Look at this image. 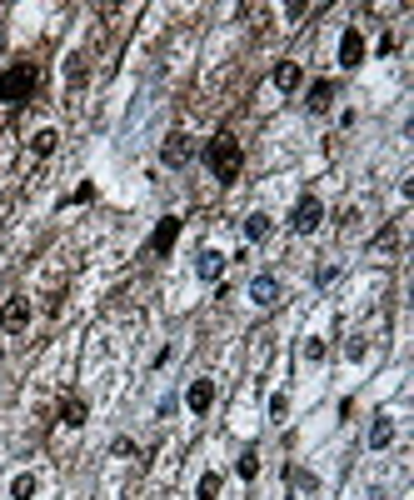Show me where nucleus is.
Here are the masks:
<instances>
[{"mask_svg": "<svg viewBox=\"0 0 414 500\" xmlns=\"http://www.w3.org/2000/svg\"><path fill=\"white\" fill-rule=\"evenodd\" d=\"M185 406H190L195 415H205V410L215 406V380H195V385H190V396H185Z\"/></svg>", "mask_w": 414, "mask_h": 500, "instance_id": "9", "label": "nucleus"}, {"mask_svg": "<svg viewBox=\"0 0 414 500\" xmlns=\"http://www.w3.org/2000/svg\"><path fill=\"white\" fill-rule=\"evenodd\" d=\"M265 236H270V215H260V210H255V215L245 220V240H265Z\"/></svg>", "mask_w": 414, "mask_h": 500, "instance_id": "16", "label": "nucleus"}, {"mask_svg": "<svg viewBox=\"0 0 414 500\" xmlns=\"http://www.w3.org/2000/svg\"><path fill=\"white\" fill-rule=\"evenodd\" d=\"M175 236H180V220H175V215H165L160 226H155V236H150V255H170Z\"/></svg>", "mask_w": 414, "mask_h": 500, "instance_id": "7", "label": "nucleus"}, {"mask_svg": "<svg viewBox=\"0 0 414 500\" xmlns=\"http://www.w3.org/2000/svg\"><path fill=\"white\" fill-rule=\"evenodd\" d=\"M55 145H61V135H55V130H50V126H45V130H35V135H30V150H35V155H50V150H55Z\"/></svg>", "mask_w": 414, "mask_h": 500, "instance_id": "15", "label": "nucleus"}, {"mask_svg": "<svg viewBox=\"0 0 414 500\" xmlns=\"http://www.w3.org/2000/svg\"><path fill=\"white\" fill-rule=\"evenodd\" d=\"M61 420H65V425H85V401H75V396H70V401L61 406Z\"/></svg>", "mask_w": 414, "mask_h": 500, "instance_id": "17", "label": "nucleus"}, {"mask_svg": "<svg viewBox=\"0 0 414 500\" xmlns=\"http://www.w3.org/2000/svg\"><path fill=\"white\" fill-rule=\"evenodd\" d=\"M384 446H394V420L380 415V420L370 425V451H384Z\"/></svg>", "mask_w": 414, "mask_h": 500, "instance_id": "13", "label": "nucleus"}, {"mask_svg": "<svg viewBox=\"0 0 414 500\" xmlns=\"http://www.w3.org/2000/svg\"><path fill=\"white\" fill-rule=\"evenodd\" d=\"M334 95H339V90H334V80H315V85H310V100H305V105L315 110V116H325V110L334 105Z\"/></svg>", "mask_w": 414, "mask_h": 500, "instance_id": "11", "label": "nucleus"}, {"mask_svg": "<svg viewBox=\"0 0 414 500\" xmlns=\"http://www.w3.org/2000/svg\"><path fill=\"white\" fill-rule=\"evenodd\" d=\"M250 300L255 305H275L280 300V281H275V275H255V281H250Z\"/></svg>", "mask_w": 414, "mask_h": 500, "instance_id": "10", "label": "nucleus"}, {"mask_svg": "<svg viewBox=\"0 0 414 500\" xmlns=\"http://www.w3.org/2000/svg\"><path fill=\"white\" fill-rule=\"evenodd\" d=\"M300 85H305L300 61H280V66H275V90H284V95H289V90H300Z\"/></svg>", "mask_w": 414, "mask_h": 500, "instance_id": "8", "label": "nucleus"}, {"mask_svg": "<svg viewBox=\"0 0 414 500\" xmlns=\"http://www.w3.org/2000/svg\"><path fill=\"white\" fill-rule=\"evenodd\" d=\"M305 360H325V341H310L305 346Z\"/></svg>", "mask_w": 414, "mask_h": 500, "instance_id": "22", "label": "nucleus"}, {"mask_svg": "<svg viewBox=\"0 0 414 500\" xmlns=\"http://www.w3.org/2000/svg\"><path fill=\"white\" fill-rule=\"evenodd\" d=\"M394 240H399V231H394V226H384V231L375 236V255H389V250H394Z\"/></svg>", "mask_w": 414, "mask_h": 500, "instance_id": "20", "label": "nucleus"}, {"mask_svg": "<svg viewBox=\"0 0 414 500\" xmlns=\"http://www.w3.org/2000/svg\"><path fill=\"white\" fill-rule=\"evenodd\" d=\"M339 66H344V71H354V66H365V35L354 30V25H349V30L339 35Z\"/></svg>", "mask_w": 414, "mask_h": 500, "instance_id": "5", "label": "nucleus"}, {"mask_svg": "<svg viewBox=\"0 0 414 500\" xmlns=\"http://www.w3.org/2000/svg\"><path fill=\"white\" fill-rule=\"evenodd\" d=\"M320 220H325V200H320V195H300V205H294V215H289L294 236H315Z\"/></svg>", "mask_w": 414, "mask_h": 500, "instance_id": "3", "label": "nucleus"}, {"mask_svg": "<svg viewBox=\"0 0 414 500\" xmlns=\"http://www.w3.org/2000/svg\"><path fill=\"white\" fill-rule=\"evenodd\" d=\"M25 325H30V300H25V295H15L6 310H0V330H11V336H20Z\"/></svg>", "mask_w": 414, "mask_h": 500, "instance_id": "6", "label": "nucleus"}, {"mask_svg": "<svg viewBox=\"0 0 414 500\" xmlns=\"http://www.w3.org/2000/svg\"><path fill=\"white\" fill-rule=\"evenodd\" d=\"M35 495V475H15L11 480V500H30Z\"/></svg>", "mask_w": 414, "mask_h": 500, "instance_id": "19", "label": "nucleus"}, {"mask_svg": "<svg viewBox=\"0 0 414 500\" xmlns=\"http://www.w3.org/2000/svg\"><path fill=\"white\" fill-rule=\"evenodd\" d=\"M35 85H40V71L30 61H15V66L0 71V100H6V105H25L35 95Z\"/></svg>", "mask_w": 414, "mask_h": 500, "instance_id": "2", "label": "nucleus"}, {"mask_svg": "<svg viewBox=\"0 0 414 500\" xmlns=\"http://www.w3.org/2000/svg\"><path fill=\"white\" fill-rule=\"evenodd\" d=\"M195 270H200V281H220V275H225V255L220 250H200Z\"/></svg>", "mask_w": 414, "mask_h": 500, "instance_id": "12", "label": "nucleus"}, {"mask_svg": "<svg viewBox=\"0 0 414 500\" xmlns=\"http://www.w3.org/2000/svg\"><path fill=\"white\" fill-rule=\"evenodd\" d=\"M270 415H275V420H284V415H289V401H284V396H275V401H270Z\"/></svg>", "mask_w": 414, "mask_h": 500, "instance_id": "21", "label": "nucleus"}, {"mask_svg": "<svg viewBox=\"0 0 414 500\" xmlns=\"http://www.w3.org/2000/svg\"><path fill=\"white\" fill-rule=\"evenodd\" d=\"M205 165H210V176H215L220 185L240 181V171H245V150H240V140H234L230 130H220V135L205 145Z\"/></svg>", "mask_w": 414, "mask_h": 500, "instance_id": "1", "label": "nucleus"}, {"mask_svg": "<svg viewBox=\"0 0 414 500\" xmlns=\"http://www.w3.org/2000/svg\"><path fill=\"white\" fill-rule=\"evenodd\" d=\"M234 475H240V480H255V475H260V456H255V446H250L240 461H234Z\"/></svg>", "mask_w": 414, "mask_h": 500, "instance_id": "14", "label": "nucleus"}, {"mask_svg": "<svg viewBox=\"0 0 414 500\" xmlns=\"http://www.w3.org/2000/svg\"><path fill=\"white\" fill-rule=\"evenodd\" d=\"M220 485H225V480H220L215 470H205V475H200V485H195V495H200V500H215V495H220Z\"/></svg>", "mask_w": 414, "mask_h": 500, "instance_id": "18", "label": "nucleus"}, {"mask_svg": "<svg viewBox=\"0 0 414 500\" xmlns=\"http://www.w3.org/2000/svg\"><path fill=\"white\" fill-rule=\"evenodd\" d=\"M160 160L170 165V171H185V165L195 160V140H190V135H170V140L160 145Z\"/></svg>", "mask_w": 414, "mask_h": 500, "instance_id": "4", "label": "nucleus"}]
</instances>
